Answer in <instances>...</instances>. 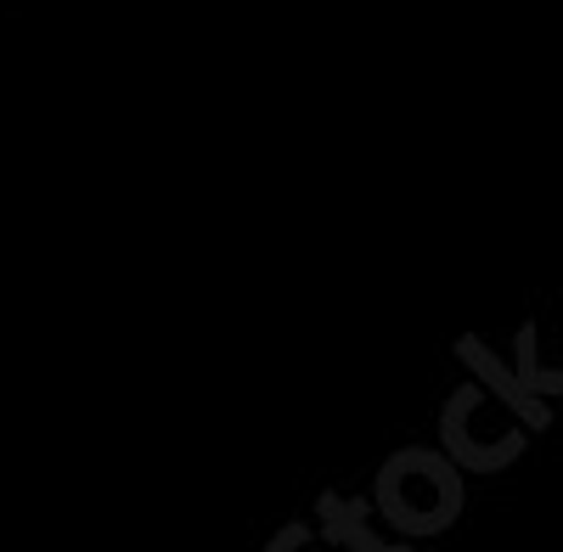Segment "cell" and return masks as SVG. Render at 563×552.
<instances>
[{
	"mask_svg": "<svg viewBox=\"0 0 563 552\" xmlns=\"http://www.w3.org/2000/svg\"><path fill=\"white\" fill-rule=\"evenodd\" d=\"M378 514L406 536H440L462 514V485L445 456L395 451L378 474Z\"/></svg>",
	"mask_w": 563,
	"mask_h": 552,
	"instance_id": "cell-1",
	"label": "cell"
}]
</instances>
